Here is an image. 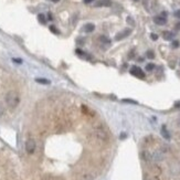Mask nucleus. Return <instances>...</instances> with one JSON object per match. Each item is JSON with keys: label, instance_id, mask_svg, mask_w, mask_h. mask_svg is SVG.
Listing matches in <instances>:
<instances>
[{"label": "nucleus", "instance_id": "obj_1", "mask_svg": "<svg viewBox=\"0 0 180 180\" xmlns=\"http://www.w3.org/2000/svg\"><path fill=\"white\" fill-rule=\"evenodd\" d=\"M20 103V96L18 92L16 91H10L6 95V104L10 109H14Z\"/></svg>", "mask_w": 180, "mask_h": 180}, {"label": "nucleus", "instance_id": "obj_2", "mask_svg": "<svg viewBox=\"0 0 180 180\" xmlns=\"http://www.w3.org/2000/svg\"><path fill=\"white\" fill-rule=\"evenodd\" d=\"M36 141L30 138V139H28L26 141V150H27V153L29 155H32V154L36 151Z\"/></svg>", "mask_w": 180, "mask_h": 180}, {"label": "nucleus", "instance_id": "obj_3", "mask_svg": "<svg viewBox=\"0 0 180 180\" xmlns=\"http://www.w3.org/2000/svg\"><path fill=\"white\" fill-rule=\"evenodd\" d=\"M95 134H96V137H97L99 140H103V141H107L108 140L107 133H106V131H105L104 128H102V127L97 128L96 131H95Z\"/></svg>", "mask_w": 180, "mask_h": 180}, {"label": "nucleus", "instance_id": "obj_4", "mask_svg": "<svg viewBox=\"0 0 180 180\" xmlns=\"http://www.w3.org/2000/svg\"><path fill=\"white\" fill-rule=\"evenodd\" d=\"M131 75H134V76H136V77H139V79H144L145 77V73L143 72V70H141L140 68H138V66H136V65L131 66Z\"/></svg>", "mask_w": 180, "mask_h": 180}, {"label": "nucleus", "instance_id": "obj_5", "mask_svg": "<svg viewBox=\"0 0 180 180\" xmlns=\"http://www.w3.org/2000/svg\"><path fill=\"white\" fill-rule=\"evenodd\" d=\"M131 33V29H124L123 31H121L119 33H117L116 36H115V40L116 41H121L123 39H125L127 36H129Z\"/></svg>", "mask_w": 180, "mask_h": 180}, {"label": "nucleus", "instance_id": "obj_6", "mask_svg": "<svg viewBox=\"0 0 180 180\" xmlns=\"http://www.w3.org/2000/svg\"><path fill=\"white\" fill-rule=\"evenodd\" d=\"M154 22L158 24V26H164V24H166L167 23V20L165 17H162V16H157V17H155L154 18Z\"/></svg>", "mask_w": 180, "mask_h": 180}, {"label": "nucleus", "instance_id": "obj_7", "mask_svg": "<svg viewBox=\"0 0 180 180\" xmlns=\"http://www.w3.org/2000/svg\"><path fill=\"white\" fill-rule=\"evenodd\" d=\"M111 6H112L111 0H99L95 4V7H111Z\"/></svg>", "mask_w": 180, "mask_h": 180}, {"label": "nucleus", "instance_id": "obj_8", "mask_svg": "<svg viewBox=\"0 0 180 180\" xmlns=\"http://www.w3.org/2000/svg\"><path fill=\"white\" fill-rule=\"evenodd\" d=\"M174 36H175V34H174V32H171V31H164V33H162V38H164L166 41L172 40Z\"/></svg>", "mask_w": 180, "mask_h": 180}, {"label": "nucleus", "instance_id": "obj_9", "mask_svg": "<svg viewBox=\"0 0 180 180\" xmlns=\"http://www.w3.org/2000/svg\"><path fill=\"white\" fill-rule=\"evenodd\" d=\"M151 156H153L154 160H156V161H160V160H162V159H164V155H162V153H161V151H159V150L155 151Z\"/></svg>", "mask_w": 180, "mask_h": 180}, {"label": "nucleus", "instance_id": "obj_10", "mask_svg": "<svg viewBox=\"0 0 180 180\" xmlns=\"http://www.w3.org/2000/svg\"><path fill=\"white\" fill-rule=\"evenodd\" d=\"M141 158L144 159L145 161H150V160L153 159V156H151V154L149 153L148 150H144V151L141 153Z\"/></svg>", "mask_w": 180, "mask_h": 180}, {"label": "nucleus", "instance_id": "obj_11", "mask_svg": "<svg viewBox=\"0 0 180 180\" xmlns=\"http://www.w3.org/2000/svg\"><path fill=\"white\" fill-rule=\"evenodd\" d=\"M95 29V26L93 23H86L84 28H83V30L86 32V33H90V32H93Z\"/></svg>", "mask_w": 180, "mask_h": 180}, {"label": "nucleus", "instance_id": "obj_12", "mask_svg": "<svg viewBox=\"0 0 180 180\" xmlns=\"http://www.w3.org/2000/svg\"><path fill=\"white\" fill-rule=\"evenodd\" d=\"M161 135L165 139H169V138H170V135H169V133H168V131H167L166 126L161 127Z\"/></svg>", "mask_w": 180, "mask_h": 180}, {"label": "nucleus", "instance_id": "obj_13", "mask_svg": "<svg viewBox=\"0 0 180 180\" xmlns=\"http://www.w3.org/2000/svg\"><path fill=\"white\" fill-rule=\"evenodd\" d=\"M99 41H101L102 43H105V44H109V43H111L109 39H108L107 36H99Z\"/></svg>", "mask_w": 180, "mask_h": 180}, {"label": "nucleus", "instance_id": "obj_14", "mask_svg": "<svg viewBox=\"0 0 180 180\" xmlns=\"http://www.w3.org/2000/svg\"><path fill=\"white\" fill-rule=\"evenodd\" d=\"M36 82L41 83V84H44V85H48V84L51 83V82H50L49 80H46V79H36Z\"/></svg>", "mask_w": 180, "mask_h": 180}, {"label": "nucleus", "instance_id": "obj_15", "mask_svg": "<svg viewBox=\"0 0 180 180\" xmlns=\"http://www.w3.org/2000/svg\"><path fill=\"white\" fill-rule=\"evenodd\" d=\"M38 19H39V21H40L42 24H44L45 22H46V19H45V16L44 14H40L39 16H38Z\"/></svg>", "mask_w": 180, "mask_h": 180}, {"label": "nucleus", "instance_id": "obj_16", "mask_svg": "<svg viewBox=\"0 0 180 180\" xmlns=\"http://www.w3.org/2000/svg\"><path fill=\"white\" fill-rule=\"evenodd\" d=\"M179 45H180V42L178 40L172 41V43H171V46H172L174 49H177V48H179Z\"/></svg>", "mask_w": 180, "mask_h": 180}, {"label": "nucleus", "instance_id": "obj_17", "mask_svg": "<svg viewBox=\"0 0 180 180\" xmlns=\"http://www.w3.org/2000/svg\"><path fill=\"white\" fill-rule=\"evenodd\" d=\"M154 69H155V65L153 63H148L146 65V71H153Z\"/></svg>", "mask_w": 180, "mask_h": 180}, {"label": "nucleus", "instance_id": "obj_18", "mask_svg": "<svg viewBox=\"0 0 180 180\" xmlns=\"http://www.w3.org/2000/svg\"><path fill=\"white\" fill-rule=\"evenodd\" d=\"M50 30L53 32L54 34H59V33H60V31H59L58 29L54 27V26H50Z\"/></svg>", "mask_w": 180, "mask_h": 180}, {"label": "nucleus", "instance_id": "obj_19", "mask_svg": "<svg viewBox=\"0 0 180 180\" xmlns=\"http://www.w3.org/2000/svg\"><path fill=\"white\" fill-rule=\"evenodd\" d=\"M146 55H147V58H148V59H154V58H155V53H154L153 51H147Z\"/></svg>", "mask_w": 180, "mask_h": 180}, {"label": "nucleus", "instance_id": "obj_20", "mask_svg": "<svg viewBox=\"0 0 180 180\" xmlns=\"http://www.w3.org/2000/svg\"><path fill=\"white\" fill-rule=\"evenodd\" d=\"M123 102H124V103L137 104V102H136V101H134V99H123Z\"/></svg>", "mask_w": 180, "mask_h": 180}, {"label": "nucleus", "instance_id": "obj_21", "mask_svg": "<svg viewBox=\"0 0 180 180\" xmlns=\"http://www.w3.org/2000/svg\"><path fill=\"white\" fill-rule=\"evenodd\" d=\"M127 22L131 24V26H135V21H134V19L131 18V17H127Z\"/></svg>", "mask_w": 180, "mask_h": 180}, {"label": "nucleus", "instance_id": "obj_22", "mask_svg": "<svg viewBox=\"0 0 180 180\" xmlns=\"http://www.w3.org/2000/svg\"><path fill=\"white\" fill-rule=\"evenodd\" d=\"M4 113H5V106L2 105V103L0 102V116H2L4 115Z\"/></svg>", "mask_w": 180, "mask_h": 180}, {"label": "nucleus", "instance_id": "obj_23", "mask_svg": "<svg viewBox=\"0 0 180 180\" xmlns=\"http://www.w3.org/2000/svg\"><path fill=\"white\" fill-rule=\"evenodd\" d=\"M150 38H151L154 41H156L158 39V36L157 34H155V33H151V34H150Z\"/></svg>", "mask_w": 180, "mask_h": 180}, {"label": "nucleus", "instance_id": "obj_24", "mask_svg": "<svg viewBox=\"0 0 180 180\" xmlns=\"http://www.w3.org/2000/svg\"><path fill=\"white\" fill-rule=\"evenodd\" d=\"M175 17H177V18H179L180 19V9L179 10H177L175 12Z\"/></svg>", "mask_w": 180, "mask_h": 180}, {"label": "nucleus", "instance_id": "obj_25", "mask_svg": "<svg viewBox=\"0 0 180 180\" xmlns=\"http://www.w3.org/2000/svg\"><path fill=\"white\" fill-rule=\"evenodd\" d=\"M126 134H125V133H122V134H121V136H119V137H121V139H125V138H126Z\"/></svg>", "mask_w": 180, "mask_h": 180}, {"label": "nucleus", "instance_id": "obj_26", "mask_svg": "<svg viewBox=\"0 0 180 180\" xmlns=\"http://www.w3.org/2000/svg\"><path fill=\"white\" fill-rule=\"evenodd\" d=\"M14 62H17V63H21L22 61L20 60V59H18V58H16V59H14Z\"/></svg>", "mask_w": 180, "mask_h": 180}, {"label": "nucleus", "instance_id": "obj_27", "mask_svg": "<svg viewBox=\"0 0 180 180\" xmlns=\"http://www.w3.org/2000/svg\"><path fill=\"white\" fill-rule=\"evenodd\" d=\"M175 28H176V30H179V31H180V22L177 23V24L175 26Z\"/></svg>", "mask_w": 180, "mask_h": 180}, {"label": "nucleus", "instance_id": "obj_28", "mask_svg": "<svg viewBox=\"0 0 180 180\" xmlns=\"http://www.w3.org/2000/svg\"><path fill=\"white\" fill-rule=\"evenodd\" d=\"M91 2H94V0H84V4H91Z\"/></svg>", "mask_w": 180, "mask_h": 180}, {"label": "nucleus", "instance_id": "obj_29", "mask_svg": "<svg viewBox=\"0 0 180 180\" xmlns=\"http://www.w3.org/2000/svg\"><path fill=\"white\" fill-rule=\"evenodd\" d=\"M161 16H162V17H165V18H166V17H167V12H165V11H164V12L161 14Z\"/></svg>", "mask_w": 180, "mask_h": 180}, {"label": "nucleus", "instance_id": "obj_30", "mask_svg": "<svg viewBox=\"0 0 180 180\" xmlns=\"http://www.w3.org/2000/svg\"><path fill=\"white\" fill-rule=\"evenodd\" d=\"M176 107H180V102H178V104H176Z\"/></svg>", "mask_w": 180, "mask_h": 180}, {"label": "nucleus", "instance_id": "obj_31", "mask_svg": "<svg viewBox=\"0 0 180 180\" xmlns=\"http://www.w3.org/2000/svg\"><path fill=\"white\" fill-rule=\"evenodd\" d=\"M149 180H158V179L156 178V177H155V178H151V179H149Z\"/></svg>", "mask_w": 180, "mask_h": 180}, {"label": "nucleus", "instance_id": "obj_32", "mask_svg": "<svg viewBox=\"0 0 180 180\" xmlns=\"http://www.w3.org/2000/svg\"><path fill=\"white\" fill-rule=\"evenodd\" d=\"M53 2H58V1H60V0H52Z\"/></svg>", "mask_w": 180, "mask_h": 180}, {"label": "nucleus", "instance_id": "obj_33", "mask_svg": "<svg viewBox=\"0 0 180 180\" xmlns=\"http://www.w3.org/2000/svg\"><path fill=\"white\" fill-rule=\"evenodd\" d=\"M134 1H138V0H134Z\"/></svg>", "mask_w": 180, "mask_h": 180}]
</instances>
